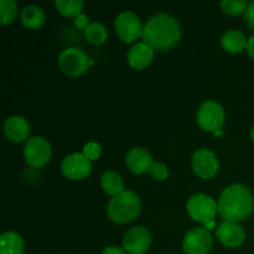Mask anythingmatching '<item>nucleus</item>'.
Listing matches in <instances>:
<instances>
[{
    "label": "nucleus",
    "mask_w": 254,
    "mask_h": 254,
    "mask_svg": "<svg viewBox=\"0 0 254 254\" xmlns=\"http://www.w3.org/2000/svg\"><path fill=\"white\" fill-rule=\"evenodd\" d=\"M84 36H86L87 41L91 42V44L101 45L108 37V31H107V27L103 24L98 21H93L84 30Z\"/></svg>",
    "instance_id": "nucleus-21"
},
{
    "label": "nucleus",
    "mask_w": 254,
    "mask_h": 254,
    "mask_svg": "<svg viewBox=\"0 0 254 254\" xmlns=\"http://www.w3.org/2000/svg\"><path fill=\"white\" fill-rule=\"evenodd\" d=\"M61 170L66 178L71 180H81L87 178L92 170V163L83 153H73L62 160Z\"/></svg>",
    "instance_id": "nucleus-10"
},
{
    "label": "nucleus",
    "mask_w": 254,
    "mask_h": 254,
    "mask_svg": "<svg viewBox=\"0 0 254 254\" xmlns=\"http://www.w3.org/2000/svg\"><path fill=\"white\" fill-rule=\"evenodd\" d=\"M25 243L16 232H4L0 236V254H22Z\"/></svg>",
    "instance_id": "nucleus-17"
},
{
    "label": "nucleus",
    "mask_w": 254,
    "mask_h": 254,
    "mask_svg": "<svg viewBox=\"0 0 254 254\" xmlns=\"http://www.w3.org/2000/svg\"><path fill=\"white\" fill-rule=\"evenodd\" d=\"M141 210L140 198L133 191L124 190L111 198L107 206V215L117 223H128L135 220Z\"/></svg>",
    "instance_id": "nucleus-3"
},
{
    "label": "nucleus",
    "mask_w": 254,
    "mask_h": 254,
    "mask_svg": "<svg viewBox=\"0 0 254 254\" xmlns=\"http://www.w3.org/2000/svg\"><path fill=\"white\" fill-rule=\"evenodd\" d=\"M188 212L193 221L207 225L215 221V216L218 211V203L211 196L205 193H196L189 200Z\"/></svg>",
    "instance_id": "nucleus-4"
},
{
    "label": "nucleus",
    "mask_w": 254,
    "mask_h": 254,
    "mask_svg": "<svg viewBox=\"0 0 254 254\" xmlns=\"http://www.w3.org/2000/svg\"><path fill=\"white\" fill-rule=\"evenodd\" d=\"M213 134H215V135H218V136H220V135H222V134H223V131H222V129H221V130H217V131H215V133H213Z\"/></svg>",
    "instance_id": "nucleus-31"
},
{
    "label": "nucleus",
    "mask_w": 254,
    "mask_h": 254,
    "mask_svg": "<svg viewBox=\"0 0 254 254\" xmlns=\"http://www.w3.org/2000/svg\"><path fill=\"white\" fill-rule=\"evenodd\" d=\"M17 15V4L15 0H0V22L9 24Z\"/></svg>",
    "instance_id": "nucleus-23"
},
{
    "label": "nucleus",
    "mask_w": 254,
    "mask_h": 254,
    "mask_svg": "<svg viewBox=\"0 0 254 254\" xmlns=\"http://www.w3.org/2000/svg\"><path fill=\"white\" fill-rule=\"evenodd\" d=\"M246 50H247L248 55H250V56L254 60V34L250 37V39H248L247 47H246Z\"/></svg>",
    "instance_id": "nucleus-30"
},
{
    "label": "nucleus",
    "mask_w": 254,
    "mask_h": 254,
    "mask_svg": "<svg viewBox=\"0 0 254 254\" xmlns=\"http://www.w3.org/2000/svg\"><path fill=\"white\" fill-rule=\"evenodd\" d=\"M89 61L88 56L84 51L78 47H68L64 50L59 56V67L67 76L76 77L84 73L88 68Z\"/></svg>",
    "instance_id": "nucleus-5"
},
{
    "label": "nucleus",
    "mask_w": 254,
    "mask_h": 254,
    "mask_svg": "<svg viewBox=\"0 0 254 254\" xmlns=\"http://www.w3.org/2000/svg\"><path fill=\"white\" fill-rule=\"evenodd\" d=\"M192 169L202 179H210L218 171V160L215 153L207 148H201L193 153L191 159Z\"/></svg>",
    "instance_id": "nucleus-11"
},
{
    "label": "nucleus",
    "mask_w": 254,
    "mask_h": 254,
    "mask_svg": "<svg viewBox=\"0 0 254 254\" xmlns=\"http://www.w3.org/2000/svg\"><path fill=\"white\" fill-rule=\"evenodd\" d=\"M59 12L64 16H78L83 7L82 0H56L55 1Z\"/></svg>",
    "instance_id": "nucleus-22"
},
{
    "label": "nucleus",
    "mask_w": 254,
    "mask_h": 254,
    "mask_svg": "<svg viewBox=\"0 0 254 254\" xmlns=\"http://www.w3.org/2000/svg\"><path fill=\"white\" fill-rule=\"evenodd\" d=\"M101 186L104 190V192L112 195L113 197L124 191L123 179L116 171H107V173H104L101 178Z\"/></svg>",
    "instance_id": "nucleus-20"
},
{
    "label": "nucleus",
    "mask_w": 254,
    "mask_h": 254,
    "mask_svg": "<svg viewBox=\"0 0 254 254\" xmlns=\"http://www.w3.org/2000/svg\"><path fill=\"white\" fill-rule=\"evenodd\" d=\"M89 24H91V22H89L88 16H87L86 14H79L78 16H76V19H74V25H76V27H78V29L86 30Z\"/></svg>",
    "instance_id": "nucleus-28"
},
{
    "label": "nucleus",
    "mask_w": 254,
    "mask_h": 254,
    "mask_svg": "<svg viewBox=\"0 0 254 254\" xmlns=\"http://www.w3.org/2000/svg\"><path fill=\"white\" fill-rule=\"evenodd\" d=\"M245 19L248 26L254 30V1L248 2V6L245 11Z\"/></svg>",
    "instance_id": "nucleus-27"
},
{
    "label": "nucleus",
    "mask_w": 254,
    "mask_h": 254,
    "mask_svg": "<svg viewBox=\"0 0 254 254\" xmlns=\"http://www.w3.org/2000/svg\"><path fill=\"white\" fill-rule=\"evenodd\" d=\"M114 26H116L117 35L124 42H133L143 35L144 26L141 25L138 15L133 11L119 12L114 21Z\"/></svg>",
    "instance_id": "nucleus-8"
},
{
    "label": "nucleus",
    "mask_w": 254,
    "mask_h": 254,
    "mask_svg": "<svg viewBox=\"0 0 254 254\" xmlns=\"http://www.w3.org/2000/svg\"><path fill=\"white\" fill-rule=\"evenodd\" d=\"M101 154V145L96 141H89L83 146V155L89 160H96Z\"/></svg>",
    "instance_id": "nucleus-26"
},
{
    "label": "nucleus",
    "mask_w": 254,
    "mask_h": 254,
    "mask_svg": "<svg viewBox=\"0 0 254 254\" xmlns=\"http://www.w3.org/2000/svg\"><path fill=\"white\" fill-rule=\"evenodd\" d=\"M102 254H126V251L119 247H107L104 248Z\"/></svg>",
    "instance_id": "nucleus-29"
},
{
    "label": "nucleus",
    "mask_w": 254,
    "mask_h": 254,
    "mask_svg": "<svg viewBox=\"0 0 254 254\" xmlns=\"http://www.w3.org/2000/svg\"><path fill=\"white\" fill-rule=\"evenodd\" d=\"M150 245L151 235L143 226L129 230L123 238V248L129 254H144Z\"/></svg>",
    "instance_id": "nucleus-12"
},
{
    "label": "nucleus",
    "mask_w": 254,
    "mask_h": 254,
    "mask_svg": "<svg viewBox=\"0 0 254 254\" xmlns=\"http://www.w3.org/2000/svg\"><path fill=\"white\" fill-rule=\"evenodd\" d=\"M254 208L253 195L242 184H233L222 191L218 200V212L226 221L240 222L250 217Z\"/></svg>",
    "instance_id": "nucleus-2"
},
{
    "label": "nucleus",
    "mask_w": 254,
    "mask_h": 254,
    "mask_svg": "<svg viewBox=\"0 0 254 254\" xmlns=\"http://www.w3.org/2000/svg\"><path fill=\"white\" fill-rule=\"evenodd\" d=\"M143 42L153 50L168 51L173 49L181 37V27L178 20L170 14L160 12L146 21L143 30Z\"/></svg>",
    "instance_id": "nucleus-1"
},
{
    "label": "nucleus",
    "mask_w": 254,
    "mask_h": 254,
    "mask_svg": "<svg viewBox=\"0 0 254 254\" xmlns=\"http://www.w3.org/2000/svg\"><path fill=\"white\" fill-rule=\"evenodd\" d=\"M213 245L211 233L206 228H193L185 235L183 248L186 254H207Z\"/></svg>",
    "instance_id": "nucleus-9"
},
{
    "label": "nucleus",
    "mask_w": 254,
    "mask_h": 254,
    "mask_svg": "<svg viewBox=\"0 0 254 254\" xmlns=\"http://www.w3.org/2000/svg\"><path fill=\"white\" fill-rule=\"evenodd\" d=\"M251 136H252V140L254 141V127L252 128V130H251Z\"/></svg>",
    "instance_id": "nucleus-32"
},
{
    "label": "nucleus",
    "mask_w": 254,
    "mask_h": 254,
    "mask_svg": "<svg viewBox=\"0 0 254 254\" xmlns=\"http://www.w3.org/2000/svg\"><path fill=\"white\" fill-rule=\"evenodd\" d=\"M25 160L34 168H42L51 159V145L44 136H32L24 146Z\"/></svg>",
    "instance_id": "nucleus-6"
},
{
    "label": "nucleus",
    "mask_w": 254,
    "mask_h": 254,
    "mask_svg": "<svg viewBox=\"0 0 254 254\" xmlns=\"http://www.w3.org/2000/svg\"><path fill=\"white\" fill-rule=\"evenodd\" d=\"M247 42L248 40L246 35L238 30H230L221 37V44H222L223 49L232 54H237V52L245 50L247 47Z\"/></svg>",
    "instance_id": "nucleus-18"
},
{
    "label": "nucleus",
    "mask_w": 254,
    "mask_h": 254,
    "mask_svg": "<svg viewBox=\"0 0 254 254\" xmlns=\"http://www.w3.org/2000/svg\"><path fill=\"white\" fill-rule=\"evenodd\" d=\"M30 124L20 116H12L5 121L4 133L14 143H21L30 135Z\"/></svg>",
    "instance_id": "nucleus-14"
},
{
    "label": "nucleus",
    "mask_w": 254,
    "mask_h": 254,
    "mask_svg": "<svg viewBox=\"0 0 254 254\" xmlns=\"http://www.w3.org/2000/svg\"><path fill=\"white\" fill-rule=\"evenodd\" d=\"M216 236H217L218 241L226 247L237 248L245 242L246 232L238 222L225 221L217 227Z\"/></svg>",
    "instance_id": "nucleus-13"
},
{
    "label": "nucleus",
    "mask_w": 254,
    "mask_h": 254,
    "mask_svg": "<svg viewBox=\"0 0 254 254\" xmlns=\"http://www.w3.org/2000/svg\"><path fill=\"white\" fill-rule=\"evenodd\" d=\"M126 161L128 168L135 174L146 173L153 164L149 151L141 146H135V148L130 149L127 154Z\"/></svg>",
    "instance_id": "nucleus-15"
},
{
    "label": "nucleus",
    "mask_w": 254,
    "mask_h": 254,
    "mask_svg": "<svg viewBox=\"0 0 254 254\" xmlns=\"http://www.w3.org/2000/svg\"><path fill=\"white\" fill-rule=\"evenodd\" d=\"M129 64L135 69H143L150 64L154 59V50L145 42L135 44L127 55Z\"/></svg>",
    "instance_id": "nucleus-16"
},
{
    "label": "nucleus",
    "mask_w": 254,
    "mask_h": 254,
    "mask_svg": "<svg viewBox=\"0 0 254 254\" xmlns=\"http://www.w3.org/2000/svg\"><path fill=\"white\" fill-rule=\"evenodd\" d=\"M226 114L222 106L215 101H206L197 112V123L203 130L215 131L221 130L225 123Z\"/></svg>",
    "instance_id": "nucleus-7"
},
{
    "label": "nucleus",
    "mask_w": 254,
    "mask_h": 254,
    "mask_svg": "<svg viewBox=\"0 0 254 254\" xmlns=\"http://www.w3.org/2000/svg\"><path fill=\"white\" fill-rule=\"evenodd\" d=\"M149 174H150L155 180L163 181L168 178L169 170L168 168H166L165 164L159 163V161H153L150 169H149Z\"/></svg>",
    "instance_id": "nucleus-25"
},
{
    "label": "nucleus",
    "mask_w": 254,
    "mask_h": 254,
    "mask_svg": "<svg viewBox=\"0 0 254 254\" xmlns=\"http://www.w3.org/2000/svg\"><path fill=\"white\" fill-rule=\"evenodd\" d=\"M21 22L29 29H39L45 22L44 10L36 5H29L21 10Z\"/></svg>",
    "instance_id": "nucleus-19"
},
{
    "label": "nucleus",
    "mask_w": 254,
    "mask_h": 254,
    "mask_svg": "<svg viewBox=\"0 0 254 254\" xmlns=\"http://www.w3.org/2000/svg\"><path fill=\"white\" fill-rule=\"evenodd\" d=\"M248 2L246 0H222L221 7L228 15H238L246 11Z\"/></svg>",
    "instance_id": "nucleus-24"
}]
</instances>
